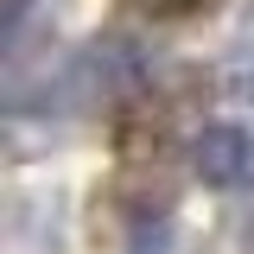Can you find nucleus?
Wrapping results in <instances>:
<instances>
[{
  "label": "nucleus",
  "mask_w": 254,
  "mask_h": 254,
  "mask_svg": "<svg viewBox=\"0 0 254 254\" xmlns=\"http://www.w3.org/2000/svg\"><path fill=\"white\" fill-rule=\"evenodd\" d=\"M190 172L210 190H242L254 178V133L235 121H210L190 140Z\"/></svg>",
  "instance_id": "nucleus-1"
},
{
  "label": "nucleus",
  "mask_w": 254,
  "mask_h": 254,
  "mask_svg": "<svg viewBox=\"0 0 254 254\" xmlns=\"http://www.w3.org/2000/svg\"><path fill=\"white\" fill-rule=\"evenodd\" d=\"M146 76V58H140V45H127V38H95L83 58L70 64V83L83 95H121L133 89Z\"/></svg>",
  "instance_id": "nucleus-2"
},
{
  "label": "nucleus",
  "mask_w": 254,
  "mask_h": 254,
  "mask_svg": "<svg viewBox=\"0 0 254 254\" xmlns=\"http://www.w3.org/2000/svg\"><path fill=\"white\" fill-rule=\"evenodd\" d=\"M51 0H0V58H13L19 45H32V32L45 26Z\"/></svg>",
  "instance_id": "nucleus-3"
},
{
  "label": "nucleus",
  "mask_w": 254,
  "mask_h": 254,
  "mask_svg": "<svg viewBox=\"0 0 254 254\" xmlns=\"http://www.w3.org/2000/svg\"><path fill=\"white\" fill-rule=\"evenodd\" d=\"M133 6H146L159 19H172V13H190V6H203V0H133Z\"/></svg>",
  "instance_id": "nucleus-4"
}]
</instances>
